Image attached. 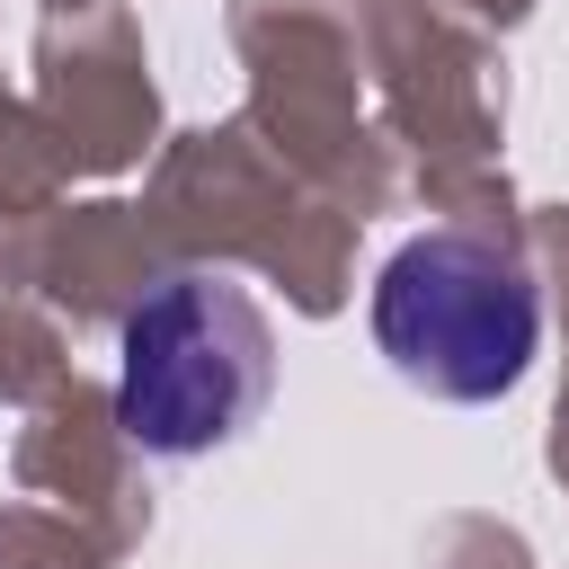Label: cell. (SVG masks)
Instances as JSON below:
<instances>
[{"label":"cell","mask_w":569,"mask_h":569,"mask_svg":"<svg viewBox=\"0 0 569 569\" xmlns=\"http://www.w3.org/2000/svg\"><path fill=\"white\" fill-rule=\"evenodd\" d=\"M373 347L427 400H498L542 347V284L489 231H418L373 276Z\"/></svg>","instance_id":"7a4b0ae2"},{"label":"cell","mask_w":569,"mask_h":569,"mask_svg":"<svg viewBox=\"0 0 569 569\" xmlns=\"http://www.w3.org/2000/svg\"><path fill=\"white\" fill-rule=\"evenodd\" d=\"M267 391H276V329L231 276L178 267L124 311L116 427L142 453L160 462L213 453L267 409Z\"/></svg>","instance_id":"6da1fadb"}]
</instances>
